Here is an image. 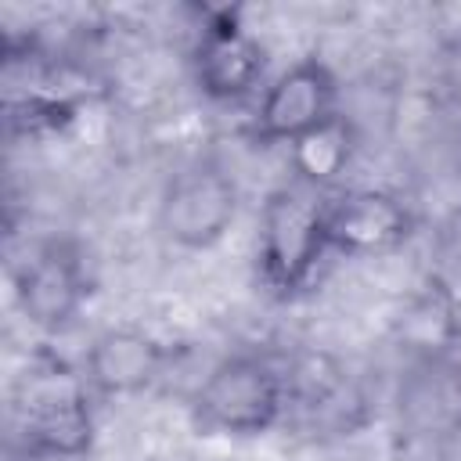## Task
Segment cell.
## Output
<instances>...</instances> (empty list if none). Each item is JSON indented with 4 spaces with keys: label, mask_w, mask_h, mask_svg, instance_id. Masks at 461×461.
I'll list each match as a JSON object with an SVG mask.
<instances>
[{
    "label": "cell",
    "mask_w": 461,
    "mask_h": 461,
    "mask_svg": "<svg viewBox=\"0 0 461 461\" xmlns=\"http://www.w3.org/2000/svg\"><path fill=\"white\" fill-rule=\"evenodd\" d=\"M288 382L281 364L259 353H227L191 393V425L198 436L256 439L288 411Z\"/></svg>",
    "instance_id": "cell-1"
},
{
    "label": "cell",
    "mask_w": 461,
    "mask_h": 461,
    "mask_svg": "<svg viewBox=\"0 0 461 461\" xmlns=\"http://www.w3.org/2000/svg\"><path fill=\"white\" fill-rule=\"evenodd\" d=\"M328 230H324V198L303 184L274 187L259 205L256 223V274L259 285L277 295L292 299L310 288L317 267L328 256Z\"/></svg>",
    "instance_id": "cell-2"
},
{
    "label": "cell",
    "mask_w": 461,
    "mask_h": 461,
    "mask_svg": "<svg viewBox=\"0 0 461 461\" xmlns=\"http://www.w3.org/2000/svg\"><path fill=\"white\" fill-rule=\"evenodd\" d=\"M241 191L234 176L212 162L194 158L169 173L158 194V234L184 252H205L227 238L238 220Z\"/></svg>",
    "instance_id": "cell-3"
},
{
    "label": "cell",
    "mask_w": 461,
    "mask_h": 461,
    "mask_svg": "<svg viewBox=\"0 0 461 461\" xmlns=\"http://www.w3.org/2000/svg\"><path fill=\"white\" fill-rule=\"evenodd\" d=\"M94 281L83 249L68 238L36 245L14 270V306L36 331H65L90 303Z\"/></svg>",
    "instance_id": "cell-4"
},
{
    "label": "cell",
    "mask_w": 461,
    "mask_h": 461,
    "mask_svg": "<svg viewBox=\"0 0 461 461\" xmlns=\"http://www.w3.org/2000/svg\"><path fill=\"white\" fill-rule=\"evenodd\" d=\"M18 429L32 454L83 457L97 439L94 393L76 375L32 378L18 400Z\"/></svg>",
    "instance_id": "cell-5"
},
{
    "label": "cell",
    "mask_w": 461,
    "mask_h": 461,
    "mask_svg": "<svg viewBox=\"0 0 461 461\" xmlns=\"http://www.w3.org/2000/svg\"><path fill=\"white\" fill-rule=\"evenodd\" d=\"M331 115H339V79L328 61L310 54L267 79L252 112V137L288 148Z\"/></svg>",
    "instance_id": "cell-6"
},
{
    "label": "cell",
    "mask_w": 461,
    "mask_h": 461,
    "mask_svg": "<svg viewBox=\"0 0 461 461\" xmlns=\"http://www.w3.org/2000/svg\"><path fill=\"white\" fill-rule=\"evenodd\" d=\"M191 72L202 97L216 104L245 101L267 86V47L234 11H220L198 29Z\"/></svg>",
    "instance_id": "cell-7"
},
{
    "label": "cell",
    "mask_w": 461,
    "mask_h": 461,
    "mask_svg": "<svg viewBox=\"0 0 461 461\" xmlns=\"http://www.w3.org/2000/svg\"><path fill=\"white\" fill-rule=\"evenodd\" d=\"M328 249L367 259L400 249L414 234L411 205L389 187H342L324 198Z\"/></svg>",
    "instance_id": "cell-8"
},
{
    "label": "cell",
    "mask_w": 461,
    "mask_h": 461,
    "mask_svg": "<svg viewBox=\"0 0 461 461\" xmlns=\"http://www.w3.org/2000/svg\"><path fill=\"white\" fill-rule=\"evenodd\" d=\"M169 364V346L140 324H112L97 331L83 357V382L94 396L126 400L148 393Z\"/></svg>",
    "instance_id": "cell-9"
},
{
    "label": "cell",
    "mask_w": 461,
    "mask_h": 461,
    "mask_svg": "<svg viewBox=\"0 0 461 461\" xmlns=\"http://www.w3.org/2000/svg\"><path fill=\"white\" fill-rule=\"evenodd\" d=\"M285 151H288V166L295 173V184H303L310 191H328L346 176V169L357 158V130L339 112L328 122H321L317 130L303 133Z\"/></svg>",
    "instance_id": "cell-10"
}]
</instances>
